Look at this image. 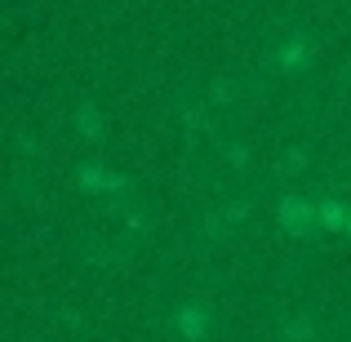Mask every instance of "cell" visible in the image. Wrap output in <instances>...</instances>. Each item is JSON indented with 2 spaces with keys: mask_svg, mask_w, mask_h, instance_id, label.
Here are the masks:
<instances>
[{
  "mask_svg": "<svg viewBox=\"0 0 351 342\" xmlns=\"http://www.w3.org/2000/svg\"><path fill=\"white\" fill-rule=\"evenodd\" d=\"M80 134H85V138H98V134H103V116H98L94 103L80 107Z\"/></svg>",
  "mask_w": 351,
  "mask_h": 342,
  "instance_id": "cell-6",
  "label": "cell"
},
{
  "mask_svg": "<svg viewBox=\"0 0 351 342\" xmlns=\"http://www.w3.org/2000/svg\"><path fill=\"white\" fill-rule=\"evenodd\" d=\"M347 209H343V200H325L320 205V223H325V231H338V227H347Z\"/></svg>",
  "mask_w": 351,
  "mask_h": 342,
  "instance_id": "cell-4",
  "label": "cell"
},
{
  "mask_svg": "<svg viewBox=\"0 0 351 342\" xmlns=\"http://www.w3.org/2000/svg\"><path fill=\"white\" fill-rule=\"evenodd\" d=\"M205 325H209V316H205V307H200V302L178 307V334L187 338V342H200V338H205Z\"/></svg>",
  "mask_w": 351,
  "mask_h": 342,
  "instance_id": "cell-3",
  "label": "cell"
},
{
  "mask_svg": "<svg viewBox=\"0 0 351 342\" xmlns=\"http://www.w3.org/2000/svg\"><path fill=\"white\" fill-rule=\"evenodd\" d=\"M316 218H320V209H311V200H302V196H285L280 200V223H285L289 236L307 240L311 231H316Z\"/></svg>",
  "mask_w": 351,
  "mask_h": 342,
  "instance_id": "cell-1",
  "label": "cell"
},
{
  "mask_svg": "<svg viewBox=\"0 0 351 342\" xmlns=\"http://www.w3.org/2000/svg\"><path fill=\"white\" fill-rule=\"evenodd\" d=\"M120 187H125V178L107 173L103 164H85V169H80V191H89V196H98V191H120Z\"/></svg>",
  "mask_w": 351,
  "mask_h": 342,
  "instance_id": "cell-2",
  "label": "cell"
},
{
  "mask_svg": "<svg viewBox=\"0 0 351 342\" xmlns=\"http://www.w3.org/2000/svg\"><path fill=\"white\" fill-rule=\"evenodd\" d=\"M307 53H311V45L298 36V40H293V45H285V49L276 53V58H280V67H302V62H307Z\"/></svg>",
  "mask_w": 351,
  "mask_h": 342,
  "instance_id": "cell-5",
  "label": "cell"
},
{
  "mask_svg": "<svg viewBox=\"0 0 351 342\" xmlns=\"http://www.w3.org/2000/svg\"><path fill=\"white\" fill-rule=\"evenodd\" d=\"M347 231H351V218H347Z\"/></svg>",
  "mask_w": 351,
  "mask_h": 342,
  "instance_id": "cell-7",
  "label": "cell"
}]
</instances>
